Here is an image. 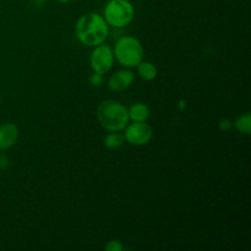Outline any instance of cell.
I'll use <instances>...</instances> for the list:
<instances>
[{"label": "cell", "instance_id": "6da1fadb", "mask_svg": "<svg viewBox=\"0 0 251 251\" xmlns=\"http://www.w3.org/2000/svg\"><path fill=\"white\" fill-rule=\"evenodd\" d=\"M75 34L78 41L87 47H97L104 43L109 34V26L102 15L90 12L77 20L75 25Z\"/></svg>", "mask_w": 251, "mask_h": 251}, {"label": "cell", "instance_id": "7a4b0ae2", "mask_svg": "<svg viewBox=\"0 0 251 251\" xmlns=\"http://www.w3.org/2000/svg\"><path fill=\"white\" fill-rule=\"evenodd\" d=\"M97 119L107 131H123L130 120L126 107L114 100H105L98 104Z\"/></svg>", "mask_w": 251, "mask_h": 251}, {"label": "cell", "instance_id": "3957f363", "mask_svg": "<svg viewBox=\"0 0 251 251\" xmlns=\"http://www.w3.org/2000/svg\"><path fill=\"white\" fill-rule=\"evenodd\" d=\"M114 58L124 68H136L144 60V47L141 42L132 36H123L115 42Z\"/></svg>", "mask_w": 251, "mask_h": 251}, {"label": "cell", "instance_id": "277c9868", "mask_svg": "<svg viewBox=\"0 0 251 251\" xmlns=\"http://www.w3.org/2000/svg\"><path fill=\"white\" fill-rule=\"evenodd\" d=\"M134 6L127 0H110L104 7L103 19L114 28H123L134 20Z\"/></svg>", "mask_w": 251, "mask_h": 251}, {"label": "cell", "instance_id": "5b68a950", "mask_svg": "<svg viewBox=\"0 0 251 251\" xmlns=\"http://www.w3.org/2000/svg\"><path fill=\"white\" fill-rule=\"evenodd\" d=\"M114 60L115 58L113 49L109 46H105V44L102 43L100 46L95 47V49L91 53V69L93 70V73L104 75L113 68Z\"/></svg>", "mask_w": 251, "mask_h": 251}, {"label": "cell", "instance_id": "8992f818", "mask_svg": "<svg viewBox=\"0 0 251 251\" xmlns=\"http://www.w3.org/2000/svg\"><path fill=\"white\" fill-rule=\"evenodd\" d=\"M124 137L134 146H145L153 137V130L146 122H132L124 129Z\"/></svg>", "mask_w": 251, "mask_h": 251}, {"label": "cell", "instance_id": "52a82bcc", "mask_svg": "<svg viewBox=\"0 0 251 251\" xmlns=\"http://www.w3.org/2000/svg\"><path fill=\"white\" fill-rule=\"evenodd\" d=\"M134 81L135 75L132 71L120 70L110 76L109 81H108V87L113 92H123V91L127 90Z\"/></svg>", "mask_w": 251, "mask_h": 251}, {"label": "cell", "instance_id": "ba28073f", "mask_svg": "<svg viewBox=\"0 0 251 251\" xmlns=\"http://www.w3.org/2000/svg\"><path fill=\"white\" fill-rule=\"evenodd\" d=\"M19 135V127L14 123H4L0 125V151L11 149L16 144Z\"/></svg>", "mask_w": 251, "mask_h": 251}, {"label": "cell", "instance_id": "9c48e42d", "mask_svg": "<svg viewBox=\"0 0 251 251\" xmlns=\"http://www.w3.org/2000/svg\"><path fill=\"white\" fill-rule=\"evenodd\" d=\"M127 113H129V119L132 122H146L150 117L149 107L141 102L134 103L127 109Z\"/></svg>", "mask_w": 251, "mask_h": 251}, {"label": "cell", "instance_id": "30bf717a", "mask_svg": "<svg viewBox=\"0 0 251 251\" xmlns=\"http://www.w3.org/2000/svg\"><path fill=\"white\" fill-rule=\"evenodd\" d=\"M137 68V74L140 77L145 81H153L158 75V70H157L156 65L151 61H144L142 60Z\"/></svg>", "mask_w": 251, "mask_h": 251}, {"label": "cell", "instance_id": "8fae6325", "mask_svg": "<svg viewBox=\"0 0 251 251\" xmlns=\"http://www.w3.org/2000/svg\"><path fill=\"white\" fill-rule=\"evenodd\" d=\"M125 142L124 135L120 134V131H109L103 139V145L108 150H117L122 147Z\"/></svg>", "mask_w": 251, "mask_h": 251}, {"label": "cell", "instance_id": "7c38bea8", "mask_svg": "<svg viewBox=\"0 0 251 251\" xmlns=\"http://www.w3.org/2000/svg\"><path fill=\"white\" fill-rule=\"evenodd\" d=\"M233 126L235 127V130L244 135H250L251 132V114L250 113H245V114L239 115V117L235 118V120L233 122Z\"/></svg>", "mask_w": 251, "mask_h": 251}, {"label": "cell", "instance_id": "4fadbf2b", "mask_svg": "<svg viewBox=\"0 0 251 251\" xmlns=\"http://www.w3.org/2000/svg\"><path fill=\"white\" fill-rule=\"evenodd\" d=\"M105 250L107 251H123L124 250V245L122 244L120 240L113 239L110 242H108V244L105 245Z\"/></svg>", "mask_w": 251, "mask_h": 251}, {"label": "cell", "instance_id": "5bb4252c", "mask_svg": "<svg viewBox=\"0 0 251 251\" xmlns=\"http://www.w3.org/2000/svg\"><path fill=\"white\" fill-rule=\"evenodd\" d=\"M90 83L92 86H95V87H100V86H102L103 75H100V74H97V73H93L92 75L90 76Z\"/></svg>", "mask_w": 251, "mask_h": 251}, {"label": "cell", "instance_id": "9a60e30c", "mask_svg": "<svg viewBox=\"0 0 251 251\" xmlns=\"http://www.w3.org/2000/svg\"><path fill=\"white\" fill-rule=\"evenodd\" d=\"M233 126V122L229 119H222L220 122V124H218V127H220L222 131H228V130L232 129Z\"/></svg>", "mask_w": 251, "mask_h": 251}, {"label": "cell", "instance_id": "2e32d148", "mask_svg": "<svg viewBox=\"0 0 251 251\" xmlns=\"http://www.w3.org/2000/svg\"><path fill=\"white\" fill-rule=\"evenodd\" d=\"M10 159L6 154L0 153V169H6L9 167Z\"/></svg>", "mask_w": 251, "mask_h": 251}, {"label": "cell", "instance_id": "e0dca14e", "mask_svg": "<svg viewBox=\"0 0 251 251\" xmlns=\"http://www.w3.org/2000/svg\"><path fill=\"white\" fill-rule=\"evenodd\" d=\"M59 2H61V4H65V2H70L73 1V0H58Z\"/></svg>", "mask_w": 251, "mask_h": 251}, {"label": "cell", "instance_id": "ac0fdd59", "mask_svg": "<svg viewBox=\"0 0 251 251\" xmlns=\"http://www.w3.org/2000/svg\"><path fill=\"white\" fill-rule=\"evenodd\" d=\"M36 1H41V2H43V1H47V0H36Z\"/></svg>", "mask_w": 251, "mask_h": 251}]
</instances>
